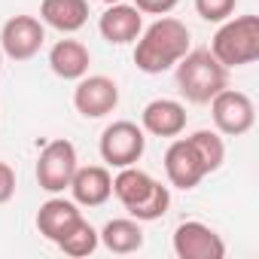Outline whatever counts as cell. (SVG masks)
Returning <instances> with one entry per match:
<instances>
[{"label": "cell", "instance_id": "cell-1", "mask_svg": "<svg viewBox=\"0 0 259 259\" xmlns=\"http://www.w3.org/2000/svg\"><path fill=\"white\" fill-rule=\"evenodd\" d=\"M135 64L141 73H165L171 70L186 52H189V28L174 19V16H159L147 31H141V37L135 40Z\"/></svg>", "mask_w": 259, "mask_h": 259}, {"label": "cell", "instance_id": "cell-2", "mask_svg": "<svg viewBox=\"0 0 259 259\" xmlns=\"http://www.w3.org/2000/svg\"><path fill=\"white\" fill-rule=\"evenodd\" d=\"M113 195L122 201L128 217H135L138 223L162 220L171 207V189L135 165L119 168V174L113 177Z\"/></svg>", "mask_w": 259, "mask_h": 259}, {"label": "cell", "instance_id": "cell-3", "mask_svg": "<svg viewBox=\"0 0 259 259\" xmlns=\"http://www.w3.org/2000/svg\"><path fill=\"white\" fill-rule=\"evenodd\" d=\"M174 67L180 95L189 104H210V98L229 85V70L210 55V49H189Z\"/></svg>", "mask_w": 259, "mask_h": 259}, {"label": "cell", "instance_id": "cell-4", "mask_svg": "<svg viewBox=\"0 0 259 259\" xmlns=\"http://www.w3.org/2000/svg\"><path fill=\"white\" fill-rule=\"evenodd\" d=\"M210 55L226 67H244L259 58V19L256 16H235L220 22V31L210 40Z\"/></svg>", "mask_w": 259, "mask_h": 259}, {"label": "cell", "instance_id": "cell-5", "mask_svg": "<svg viewBox=\"0 0 259 259\" xmlns=\"http://www.w3.org/2000/svg\"><path fill=\"white\" fill-rule=\"evenodd\" d=\"M98 150H101V159L110 168L138 165L141 156H144V150H147V132H144L138 122L116 119V122H110L104 132H101Z\"/></svg>", "mask_w": 259, "mask_h": 259}, {"label": "cell", "instance_id": "cell-6", "mask_svg": "<svg viewBox=\"0 0 259 259\" xmlns=\"http://www.w3.org/2000/svg\"><path fill=\"white\" fill-rule=\"evenodd\" d=\"M76 168H79L76 147L67 138H55V141H49L40 150V159H37V183L49 195H58V192H64L70 186Z\"/></svg>", "mask_w": 259, "mask_h": 259}, {"label": "cell", "instance_id": "cell-7", "mask_svg": "<svg viewBox=\"0 0 259 259\" xmlns=\"http://www.w3.org/2000/svg\"><path fill=\"white\" fill-rule=\"evenodd\" d=\"M210 116H213V125L217 132L226 135V138H241L247 135L253 122H256V107L250 101V95L238 92V89H223L210 98Z\"/></svg>", "mask_w": 259, "mask_h": 259}, {"label": "cell", "instance_id": "cell-8", "mask_svg": "<svg viewBox=\"0 0 259 259\" xmlns=\"http://www.w3.org/2000/svg\"><path fill=\"white\" fill-rule=\"evenodd\" d=\"M119 104V85L116 79L104 76V73H85L76 79V89H73V107L79 116L85 119H101L107 113H113Z\"/></svg>", "mask_w": 259, "mask_h": 259}, {"label": "cell", "instance_id": "cell-9", "mask_svg": "<svg viewBox=\"0 0 259 259\" xmlns=\"http://www.w3.org/2000/svg\"><path fill=\"white\" fill-rule=\"evenodd\" d=\"M46 28L34 16H13L4 28H0V49L13 61H28L43 49Z\"/></svg>", "mask_w": 259, "mask_h": 259}, {"label": "cell", "instance_id": "cell-10", "mask_svg": "<svg viewBox=\"0 0 259 259\" xmlns=\"http://www.w3.org/2000/svg\"><path fill=\"white\" fill-rule=\"evenodd\" d=\"M174 253L180 259H223L226 244L210 226L198 220H186L174 229Z\"/></svg>", "mask_w": 259, "mask_h": 259}, {"label": "cell", "instance_id": "cell-11", "mask_svg": "<svg viewBox=\"0 0 259 259\" xmlns=\"http://www.w3.org/2000/svg\"><path fill=\"white\" fill-rule=\"evenodd\" d=\"M165 174H168V183L174 189H183V192L195 189L207 177V171H204L198 153L192 150L189 138H180L177 135V141H171V147L165 153Z\"/></svg>", "mask_w": 259, "mask_h": 259}, {"label": "cell", "instance_id": "cell-12", "mask_svg": "<svg viewBox=\"0 0 259 259\" xmlns=\"http://www.w3.org/2000/svg\"><path fill=\"white\" fill-rule=\"evenodd\" d=\"M98 31L110 46L135 43L144 31V13L135 4H110L98 22Z\"/></svg>", "mask_w": 259, "mask_h": 259}, {"label": "cell", "instance_id": "cell-13", "mask_svg": "<svg viewBox=\"0 0 259 259\" xmlns=\"http://www.w3.org/2000/svg\"><path fill=\"white\" fill-rule=\"evenodd\" d=\"M141 128L153 138H177L186 128V107L174 98H156L144 107Z\"/></svg>", "mask_w": 259, "mask_h": 259}, {"label": "cell", "instance_id": "cell-14", "mask_svg": "<svg viewBox=\"0 0 259 259\" xmlns=\"http://www.w3.org/2000/svg\"><path fill=\"white\" fill-rule=\"evenodd\" d=\"M67 189H70V195H73L76 204H82V207H101L113 195V174L104 165H85V168L73 171V180H70Z\"/></svg>", "mask_w": 259, "mask_h": 259}, {"label": "cell", "instance_id": "cell-15", "mask_svg": "<svg viewBox=\"0 0 259 259\" xmlns=\"http://www.w3.org/2000/svg\"><path fill=\"white\" fill-rule=\"evenodd\" d=\"M79 217H82V210H79L76 201H67V198L52 195V198L43 201L40 210H37V229H40V235H43L46 241L58 244V241L76 226Z\"/></svg>", "mask_w": 259, "mask_h": 259}, {"label": "cell", "instance_id": "cell-16", "mask_svg": "<svg viewBox=\"0 0 259 259\" xmlns=\"http://www.w3.org/2000/svg\"><path fill=\"white\" fill-rule=\"evenodd\" d=\"M40 22L61 34H76L89 22V4L85 0H43Z\"/></svg>", "mask_w": 259, "mask_h": 259}, {"label": "cell", "instance_id": "cell-17", "mask_svg": "<svg viewBox=\"0 0 259 259\" xmlns=\"http://www.w3.org/2000/svg\"><path fill=\"white\" fill-rule=\"evenodd\" d=\"M89 64H92V52L79 40H58L49 49V67L61 79H79V76H85Z\"/></svg>", "mask_w": 259, "mask_h": 259}, {"label": "cell", "instance_id": "cell-18", "mask_svg": "<svg viewBox=\"0 0 259 259\" xmlns=\"http://www.w3.org/2000/svg\"><path fill=\"white\" fill-rule=\"evenodd\" d=\"M101 244L110 250V253H138L144 247V229L135 217H119V220H110L101 232H98Z\"/></svg>", "mask_w": 259, "mask_h": 259}, {"label": "cell", "instance_id": "cell-19", "mask_svg": "<svg viewBox=\"0 0 259 259\" xmlns=\"http://www.w3.org/2000/svg\"><path fill=\"white\" fill-rule=\"evenodd\" d=\"M189 144H192V150L198 153V159H201V165H204L207 174H213V171L223 168V162H226V144H223L220 132L201 128V132L189 135Z\"/></svg>", "mask_w": 259, "mask_h": 259}, {"label": "cell", "instance_id": "cell-20", "mask_svg": "<svg viewBox=\"0 0 259 259\" xmlns=\"http://www.w3.org/2000/svg\"><path fill=\"white\" fill-rule=\"evenodd\" d=\"M98 244H101V238H98V232H95V226L85 220V217H79L76 220V226L58 241V250L61 253H67V256H92L95 250H98Z\"/></svg>", "mask_w": 259, "mask_h": 259}, {"label": "cell", "instance_id": "cell-21", "mask_svg": "<svg viewBox=\"0 0 259 259\" xmlns=\"http://www.w3.org/2000/svg\"><path fill=\"white\" fill-rule=\"evenodd\" d=\"M238 0H195V13L204 22H226L232 19Z\"/></svg>", "mask_w": 259, "mask_h": 259}, {"label": "cell", "instance_id": "cell-22", "mask_svg": "<svg viewBox=\"0 0 259 259\" xmlns=\"http://www.w3.org/2000/svg\"><path fill=\"white\" fill-rule=\"evenodd\" d=\"M13 195H16V171L13 165L0 162V204H7Z\"/></svg>", "mask_w": 259, "mask_h": 259}, {"label": "cell", "instance_id": "cell-23", "mask_svg": "<svg viewBox=\"0 0 259 259\" xmlns=\"http://www.w3.org/2000/svg\"><path fill=\"white\" fill-rule=\"evenodd\" d=\"M180 0H135V7L147 16H168Z\"/></svg>", "mask_w": 259, "mask_h": 259}, {"label": "cell", "instance_id": "cell-24", "mask_svg": "<svg viewBox=\"0 0 259 259\" xmlns=\"http://www.w3.org/2000/svg\"><path fill=\"white\" fill-rule=\"evenodd\" d=\"M101 4H107V7H110V4H122V0H101Z\"/></svg>", "mask_w": 259, "mask_h": 259}, {"label": "cell", "instance_id": "cell-25", "mask_svg": "<svg viewBox=\"0 0 259 259\" xmlns=\"http://www.w3.org/2000/svg\"><path fill=\"white\" fill-rule=\"evenodd\" d=\"M0 64H4V49H0Z\"/></svg>", "mask_w": 259, "mask_h": 259}]
</instances>
